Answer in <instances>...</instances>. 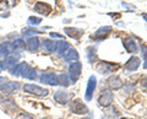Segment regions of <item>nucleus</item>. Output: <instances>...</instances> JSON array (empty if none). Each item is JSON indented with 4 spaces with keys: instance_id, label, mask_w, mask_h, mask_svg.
I'll use <instances>...</instances> for the list:
<instances>
[{
    "instance_id": "10",
    "label": "nucleus",
    "mask_w": 147,
    "mask_h": 119,
    "mask_svg": "<svg viewBox=\"0 0 147 119\" xmlns=\"http://www.w3.org/2000/svg\"><path fill=\"white\" fill-rule=\"evenodd\" d=\"M15 50H13V45L11 42H5L0 43V60H3L4 58H6L7 55H10L11 53H13Z\"/></svg>"
},
{
    "instance_id": "7",
    "label": "nucleus",
    "mask_w": 147,
    "mask_h": 119,
    "mask_svg": "<svg viewBox=\"0 0 147 119\" xmlns=\"http://www.w3.org/2000/svg\"><path fill=\"white\" fill-rule=\"evenodd\" d=\"M21 58V54L20 53H11L10 55H7L6 58L3 59V65H4V70L5 69H10L13 65H16L18 63V59Z\"/></svg>"
},
{
    "instance_id": "6",
    "label": "nucleus",
    "mask_w": 147,
    "mask_h": 119,
    "mask_svg": "<svg viewBox=\"0 0 147 119\" xmlns=\"http://www.w3.org/2000/svg\"><path fill=\"white\" fill-rule=\"evenodd\" d=\"M113 102V92L112 90H104L103 92H100L98 97V103L103 107H109Z\"/></svg>"
},
{
    "instance_id": "14",
    "label": "nucleus",
    "mask_w": 147,
    "mask_h": 119,
    "mask_svg": "<svg viewBox=\"0 0 147 119\" xmlns=\"http://www.w3.org/2000/svg\"><path fill=\"white\" fill-rule=\"evenodd\" d=\"M117 68H118V65H114V64H110L107 62H100L97 65V71L105 75V74H108V72H113L114 69H117Z\"/></svg>"
},
{
    "instance_id": "17",
    "label": "nucleus",
    "mask_w": 147,
    "mask_h": 119,
    "mask_svg": "<svg viewBox=\"0 0 147 119\" xmlns=\"http://www.w3.org/2000/svg\"><path fill=\"white\" fill-rule=\"evenodd\" d=\"M40 45H42L43 52H45V53H54L55 52V42L49 38H44L42 42H40Z\"/></svg>"
},
{
    "instance_id": "15",
    "label": "nucleus",
    "mask_w": 147,
    "mask_h": 119,
    "mask_svg": "<svg viewBox=\"0 0 147 119\" xmlns=\"http://www.w3.org/2000/svg\"><path fill=\"white\" fill-rule=\"evenodd\" d=\"M63 57H64V60L66 63H75V62L79 60V58H80L79 53H77V50L75 48H69Z\"/></svg>"
},
{
    "instance_id": "22",
    "label": "nucleus",
    "mask_w": 147,
    "mask_h": 119,
    "mask_svg": "<svg viewBox=\"0 0 147 119\" xmlns=\"http://www.w3.org/2000/svg\"><path fill=\"white\" fill-rule=\"evenodd\" d=\"M108 84L110 86V89L113 90H120L123 87V81L118 76H110L108 79Z\"/></svg>"
},
{
    "instance_id": "33",
    "label": "nucleus",
    "mask_w": 147,
    "mask_h": 119,
    "mask_svg": "<svg viewBox=\"0 0 147 119\" xmlns=\"http://www.w3.org/2000/svg\"><path fill=\"white\" fill-rule=\"evenodd\" d=\"M121 5H123L124 7H127V9H132V10H135V9H136V6H134V5H129V4H125V3H123Z\"/></svg>"
},
{
    "instance_id": "8",
    "label": "nucleus",
    "mask_w": 147,
    "mask_h": 119,
    "mask_svg": "<svg viewBox=\"0 0 147 119\" xmlns=\"http://www.w3.org/2000/svg\"><path fill=\"white\" fill-rule=\"evenodd\" d=\"M28 66L30 65L27 63H25V62L17 63L16 65H13L12 68L9 69V72H10L11 75H13V76H24V74L26 72V70H27V68Z\"/></svg>"
},
{
    "instance_id": "3",
    "label": "nucleus",
    "mask_w": 147,
    "mask_h": 119,
    "mask_svg": "<svg viewBox=\"0 0 147 119\" xmlns=\"http://www.w3.org/2000/svg\"><path fill=\"white\" fill-rule=\"evenodd\" d=\"M81 69H82V65L80 62H75L69 66V79H70V82L75 84L79 80V77L81 75Z\"/></svg>"
},
{
    "instance_id": "23",
    "label": "nucleus",
    "mask_w": 147,
    "mask_h": 119,
    "mask_svg": "<svg viewBox=\"0 0 147 119\" xmlns=\"http://www.w3.org/2000/svg\"><path fill=\"white\" fill-rule=\"evenodd\" d=\"M39 33H42V31L36 30L34 27H27V28H24V30H22V32H21L22 37H25V38L33 37V36H37V34H39Z\"/></svg>"
},
{
    "instance_id": "12",
    "label": "nucleus",
    "mask_w": 147,
    "mask_h": 119,
    "mask_svg": "<svg viewBox=\"0 0 147 119\" xmlns=\"http://www.w3.org/2000/svg\"><path fill=\"white\" fill-rule=\"evenodd\" d=\"M53 98L59 104H66L69 103V99H70V95L65 90H58V91H55Z\"/></svg>"
},
{
    "instance_id": "19",
    "label": "nucleus",
    "mask_w": 147,
    "mask_h": 119,
    "mask_svg": "<svg viewBox=\"0 0 147 119\" xmlns=\"http://www.w3.org/2000/svg\"><path fill=\"white\" fill-rule=\"evenodd\" d=\"M139 66H140V59L137 57L130 58L126 62L125 65H124V68H125L126 70H129V71H135V70L139 69Z\"/></svg>"
},
{
    "instance_id": "21",
    "label": "nucleus",
    "mask_w": 147,
    "mask_h": 119,
    "mask_svg": "<svg viewBox=\"0 0 147 119\" xmlns=\"http://www.w3.org/2000/svg\"><path fill=\"white\" fill-rule=\"evenodd\" d=\"M65 33L71 38H75V39H79L81 38V36L84 34V31L82 30H79V28H74V27H66L65 30Z\"/></svg>"
},
{
    "instance_id": "31",
    "label": "nucleus",
    "mask_w": 147,
    "mask_h": 119,
    "mask_svg": "<svg viewBox=\"0 0 147 119\" xmlns=\"http://www.w3.org/2000/svg\"><path fill=\"white\" fill-rule=\"evenodd\" d=\"M49 36H50L52 38H59V39H63V38H64V36H63V34L57 33V32H50Z\"/></svg>"
},
{
    "instance_id": "2",
    "label": "nucleus",
    "mask_w": 147,
    "mask_h": 119,
    "mask_svg": "<svg viewBox=\"0 0 147 119\" xmlns=\"http://www.w3.org/2000/svg\"><path fill=\"white\" fill-rule=\"evenodd\" d=\"M21 89V84L18 81H5L0 85V92L3 95H13Z\"/></svg>"
},
{
    "instance_id": "1",
    "label": "nucleus",
    "mask_w": 147,
    "mask_h": 119,
    "mask_svg": "<svg viewBox=\"0 0 147 119\" xmlns=\"http://www.w3.org/2000/svg\"><path fill=\"white\" fill-rule=\"evenodd\" d=\"M24 91L26 93L30 95H34L37 97H47L49 95V91L47 89H43L40 86H37L33 84H26L24 85Z\"/></svg>"
},
{
    "instance_id": "27",
    "label": "nucleus",
    "mask_w": 147,
    "mask_h": 119,
    "mask_svg": "<svg viewBox=\"0 0 147 119\" xmlns=\"http://www.w3.org/2000/svg\"><path fill=\"white\" fill-rule=\"evenodd\" d=\"M58 81H59V85L63 86V87H67L70 85V81H69V77L66 74H60L58 76Z\"/></svg>"
},
{
    "instance_id": "41",
    "label": "nucleus",
    "mask_w": 147,
    "mask_h": 119,
    "mask_svg": "<svg viewBox=\"0 0 147 119\" xmlns=\"http://www.w3.org/2000/svg\"><path fill=\"white\" fill-rule=\"evenodd\" d=\"M86 119H91V118H86Z\"/></svg>"
},
{
    "instance_id": "4",
    "label": "nucleus",
    "mask_w": 147,
    "mask_h": 119,
    "mask_svg": "<svg viewBox=\"0 0 147 119\" xmlns=\"http://www.w3.org/2000/svg\"><path fill=\"white\" fill-rule=\"evenodd\" d=\"M70 111L75 114H86L88 113V108L86 104H84L81 99H74L70 103Z\"/></svg>"
},
{
    "instance_id": "25",
    "label": "nucleus",
    "mask_w": 147,
    "mask_h": 119,
    "mask_svg": "<svg viewBox=\"0 0 147 119\" xmlns=\"http://www.w3.org/2000/svg\"><path fill=\"white\" fill-rule=\"evenodd\" d=\"M12 45H13V50H16V52H22V50H25L26 48V43L24 39L21 38H16L12 41Z\"/></svg>"
},
{
    "instance_id": "40",
    "label": "nucleus",
    "mask_w": 147,
    "mask_h": 119,
    "mask_svg": "<svg viewBox=\"0 0 147 119\" xmlns=\"http://www.w3.org/2000/svg\"><path fill=\"white\" fill-rule=\"evenodd\" d=\"M123 119H129V118H123Z\"/></svg>"
},
{
    "instance_id": "20",
    "label": "nucleus",
    "mask_w": 147,
    "mask_h": 119,
    "mask_svg": "<svg viewBox=\"0 0 147 119\" xmlns=\"http://www.w3.org/2000/svg\"><path fill=\"white\" fill-rule=\"evenodd\" d=\"M123 44H124V47H125V49L127 50L129 53H136L137 52V44H136V42L132 38L124 39Z\"/></svg>"
},
{
    "instance_id": "13",
    "label": "nucleus",
    "mask_w": 147,
    "mask_h": 119,
    "mask_svg": "<svg viewBox=\"0 0 147 119\" xmlns=\"http://www.w3.org/2000/svg\"><path fill=\"white\" fill-rule=\"evenodd\" d=\"M34 11L40 14V15H44V16H48L50 12H52V6L47 3H43V1H37L34 4Z\"/></svg>"
},
{
    "instance_id": "37",
    "label": "nucleus",
    "mask_w": 147,
    "mask_h": 119,
    "mask_svg": "<svg viewBox=\"0 0 147 119\" xmlns=\"http://www.w3.org/2000/svg\"><path fill=\"white\" fill-rule=\"evenodd\" d=\"M142 17H144L145 21H147V14H142Z\"/></svg>"
},
{
    "instance_id": "32",
    "label": "nucleus",
    "mask_w": 147,
    "mask_h": 119,
    "mask_svg": "<svg viewBox=\"0 0 147 119\" xmlns=\"http://www.w3.org/2000/svg\"><path fill=\"white\" fill-rule=\"evenodd\" d=\"M141 85H142V87L147 90V77H144V79L141 80Z\"/></svg>"
},
{
    "instance_id": "26",
    "label": "nucleus",
    "mask_w": 147,
    "mask_h": 119,
    "mask_svg": "<svg viewBox=\"0 0 147 119\" xmlns=\"http://www.w3.org/2000/svg\"><path fill=\"white\" fill-rule=\"evenodd\" d=\"M24 77H25V79H28V80H36V77H37L36 69H34V68L28 66V68H27V70H26V72L24 74Z\"/></svg>"
},
{
    "instance_id": "16",
    "label": "nucleus",
    "mask_w": 147,
    "mask_h": 119,
    "mask_svg": "<svg viewBox=\"0 0 147 119\" xmlns=\"http://www.w3.org/2000/svg\"><path fill=\"white\" fill-rule=\"evenodd\" d=\"M69 48H70V44L66 41H58V42H55V53L59 57H63Z\"/></svg>"
},
{
    "instance_id": "28",
    "label": "nucleus",
    "mask_w": 147,
    "mask_h": 119,
    "mask_svg": "<svg viewBox=\"0 0 147 119\" xmlns=\"http://www.w3.org/2000/svg\"><path fill=\"white\" fill-rule=\"evenodd\" d=\"M40 22H42V19H40V17H37V16H30L28 20H27V24L30 26H33V27L40 25Z\"/></svg>"
},
{
    "instance_id": "38",
    "label": "nucleus",
    "mask_w": 147,
    "mask_h": 119,
    "mask_svg": "<svg viewBox=\"0 0 147 119\" xmlns=\"http://www.w3.org/2000/svg\"><path fill=\"white\" fill-rule=\"evenodd\" d=\"M3 101H4V97H3V95H1V93H0V104H1V103H3Z\"/></svg>"
},
{
    "instance_id": "5",
    "label": "nucleus",
    "mask_w": 147,
    "mask_h": 119,
    "mask_svg": "<svg viewBox=\"0 0 147 119\" xmlns=\"http://www.w3.org/2000/svg\"><path fill=\"white\" fill-rule=\"evenodd\" d=\"M39 81L42 84L45 85H49V86H57L59 85V81H58V75L54 74V72H43L39 77Z\"/></svg>"
},
{
    "instance_id": "29",
    "label": "nucleus",
    "mask_w": 147,
    "mask_h": 119,
    "mask_svg": "<svg viewBox=\"0 0 147 119\" xmlns=\"http://www.w3.org/2000/svg\"><path fill=\"white\" fill-rule=\"evenodd\" d=\"M141 53H142V58H144V68L147 69V45L146 44L141 45Z\"/></svg>"
},
{
    "instance_id": "39",
    "label": "nucleus",
    "mask_w": 147,
    "mask_h": 119,
    "mask_svg": "<svg viewBox=\"0 0 147 119\" xmlns=\"http://www.w3.org/2000/svg\"><path fill=\"white\" fill-rule=\"evenodd\" d=\"M42 119H50V118H47V117H45V118H42Z\"/></svg>"
},
{
    "instance_id": "11",
    "label": "nucleus",
    "mask_w": 147,
    "mask_h": 119,
    "mask_svg": "<svg viewBox=\"0 0 147 119\" xmlns=\"http://www.w3.org/2000/svg\"><path fill=\"white\" fill-rule=\"evenodd\" d=\"M40 47V39L37 37V36H33V37H30L27 38V42H26V48L28 52L31 53H34L39 49Z\"/></svg>"
},
{
    "instance_id": "36",
    "label": "nucleus",
    "mask_w": 147,
    "mask_h": 119,
    "mask_svg": "<svg viewBox=\"0 0 147 119\" xmlns=\"http://www.w3.org/2000/svg\"><path fill=\"white\" fill-rule=\"evenodd\" d=\"M1 17H7V16H10V12H6V14H1V15H0Z\"/></svg>"
},
{
    "instance_id": "34",
    "label": "nucleus",
    "mask_w": 147,
    "mask_h": 119,
    "mask_svg": "<svg viewBox=\"0 0 147 119\" xmlns=\"http://www.w3.org/2000/svg\"><path fill=\"white\" fill-rule=\"evenodd\" d=\"M108 15L112 16V17H114V19H119V17H120V14H112V12H109Z\"/></svg>"
},
{
    "instance_id": "9",
    "label": "nucleus",
    "mask_w": 147,
    "mask_h": 119,
    "mask_svg": "<svg viewBox=\"0 0 147 119\" xmlns=\"http://www.w3.org/2000/svg\"><path fill=\"white\" fill-rule=\"evenodd\" d=\"M96 86H97V79L96 76H90L88 82H87V90H86V96H85V99L86 101H91L92 97H93V93H94V90H96Z\"/></svg>"
},
{
    "instance_id": "30",
    "label": "nucleus",
    "mask_w": 147,
    "mask_h": 119,
    "mask_svg": "<svg viewBox=\"0 0 147 119\" xmlns=\"http://www.w3.org/2000/svg\"><path fill=\"white\" fill-rule=\"evenodd\" d=\"M16 119H34V117L30 113H21L20 116H17Z\"/></svg>"
},
{
    "instance_id": "35",
    "label": "nucleus",
    "mask_w": 147,
    "mask_h": 119,
    "mask_svg": "<svg viewBox=\"0 0 147 119\" xmlns=\"http://www.w3.org/2000/svg\"><path fill=\"white\" fill-rule=\"evenodd\" d=\"M7 79H6V77H3V76H0V85H1V84H4V82H5Z\"/></svg>"
},
{
    "instance_id": "24",
    "label": "nucleus",
    "mask_w": 147,
    "mask_h": 119,
    "mask_svg": "<svg viewBox=\"0 0 147 119\" xmlns=\"http://www.w3.org/2000/svg\"><path fill=\"white\" fill-rule=\"evenodd\" d=\"M112 31V27L110 26H104V27H100V28L98 31H96V33H94V38H99V39H102L104 38L105 36H107L109 32Z\"/></svg>"
},
{
    "instance_id": "18",
    "label": "nucleus",
    "mask_w": 147,
    "mask_h": 119,
    "mask_svg": "<svg viewBox=\"0 0 147 119\" xmlns=\"http://www.w3.org/2000/svg\"><path fill=\"white\" fill-rule=\"evenodd\" d=\"M3 107H4V112H7V113H11V112H15L18 109L17 104L15 103V101L11 99V98H6L3 101Z\"/></svg>"
}]
</instances>
